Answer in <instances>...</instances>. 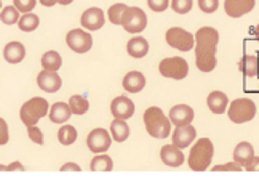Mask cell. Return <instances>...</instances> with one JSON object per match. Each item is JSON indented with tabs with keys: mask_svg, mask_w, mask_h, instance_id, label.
Masks as SVG:
<instances>
[{
	"mask_svg": "<svg viewBox=\"0 0 259 186\" xmlns=\"http://www.w3.org/2000/svg\"><path fill=\"white\" fill-rule=\"evenodd\" d=\"M111 135H112V140L118 141V143H123L130 138V127L126 124L125 119H115L111 124Z\"/></svg>",
	"mask_w": 259,
	"mask_h": 186,
	"instance_id": "484cf974",
	"label": "cell"
},
{
	"mask_svg": "<svg viewBox=\"0 0 259 186\" xmlns=\"http://www.w3.org/2000/svg\"><path fill=\"white\" fill-rule=\"evenodd\" d=\"M112 144V135L106 129H95L88 133L87 136V148L98 154V153H106Z\"/></svg>",
	"mask_w": 259,
	"mask_h": 186,
	"instance_id": "9c48e42d",
	"label": "cell"
},
{
	"mask_svg": "<svg viewBox=\"0 0 259 186\" xmlns=\"http://www.w3.org/2000/svg\"><path fill=\"white\" fill-rule=\"evenodd\" d=\"M61 172H82V169H80V165L75 162H66L61 167Z\"/></svg>",
	"mask_w": 259,
	"mask_h": 186,
	"instance_id": "60d3db41",
	"label": "cell"
},
{
	"mask_svg": "<svg viewBox=\"0 0 259 186\" xmlns=\"http://www.w3.org/2000/svg\"><path fill=\"white\" fill-rule=\"evenodd\" d=\"M44 7H53L55 4H58V0H38Z\"/></svg>",
	"mask_w": 259,
	"mask_h": 186,
	"instance_id": "7bdbcfd3",
	"label": "cell"
},
{
	"mask_svg": "<svg viewBox=\"0 0 259 186\" xmlns=\"http://www.w3.org/2000/svg\"><path fill=\"white\" fill-rule=\"evenodd\" d=\"M206 104L210 107V111L213 114H223L226 113L227 109V104H229V100H227V95L219 92V90H214L208 95L206 98Z\"/></svg>",
	"mask_w": 259,
	"mask_h": 186,
	"instance_id": "7402d4cb",
	"label": "cell"
},
{
	"mask_svg": "<svg viewBox=\"0 0 259 186\" xmlns=\"http://www.w3.org/2000/svg\"><path fill=\"white\" fill-rule=\"evenodd\" d=\"M10 140V133H8V124L5 122L4 117H0V146L7 144Z\"/></svg>",
	"mask_w": 259,
	"mask_h": 186,
	"instance_id": "f35d334b",
	"label": "cell"
},
{
	"mask_svg": "<svg viewBox=\"0 0 259 186\" xmlns=\"http://www.w3.org/2000/svg\"><path fill=\"white\" fill-rule=\"evenodd\" d=\"M80 23H82V27L87 29V31H99V29H101L106 23L104 12L98 7L88 8L82 13Z\"/></svg>",
	"mask_w": 259,
	"mask_h": 186,
	"instance_id": "8fae6325",
	"label": "cell"
},
{
	"mask_svg": "<svg viewBox=\"0 0 259 186\" xmlns=\"http://www.w3.org/2000/svg\"><path fill=\"white\" fill-rule=\"evenodd\" d=\"M38 26H40V18L32 12L23 13V16L19 18V21H18L19 31H23V32H34Z\"/></svg>",
	"mask_w": 259,
	"mask_h": 186,
	"instance_id": "83f0119b",
	"label": "cell"
},
{
	"mask_svg": "<svg viewBox=\"0 0 259 186\" xmlns=\"http://www.w3.org/2000/svg\"><path fill=\"white\" fill-rule=\"evenodd\" d=\"M26 169H24V165L19 162V161H16V162H12V164H8L7 165V172H24Z\"/></svg>",
	"mask_w": 259,
	"mask_h": 186,
	"instance_id": "b9f144b4",
	"label": "cell"
},
{
	"mask_svg": "<svg viewBox=\"0 0 259 186\" xmlns=\"http://www.w3.org/2000/svg\"><path fill=\"white\" fill-rule=\"evenodd\" d=\"M213 172H242V165L234 161L224 165H216V167H213Z\"/></svg>",
	"mask_w": 259,
	"mask_h": 186,
	"instance_id": "74e56055",
	"label": "cell"
},
{
	"mask_svg": "<svg viewBox=\"0 0 259 186\" xmlns=\"http://www.w3.org/2000/svg\"><path fill=\"white\" fill-rule=\"evenodd\" d=\"M4 58L10 64H19L26 58V47L18 41L8 42L4 47Z\"/></svg>",
	"mask_w": 259,
	"mask_h": 186,
	"instance_id": "ac0fdd59",
	"label": "cell"
},
{
	"mask_svg": "<svg viewBox=\"0 0 259 186\" xmlns=\"http://www.w3.org/2000/svg\"><path fill=\"white\" fill-rule=\"evenodd\" d=\"M144 125L147 133L157 140H165L171 135V121L160 107H149L144 113Z\"/></svg>",
	"mask_w": 259,
	"mask_h": 186,
	"instance_id": "7a4b0ae2",
	"label": "cell"
},
{
	"mask_svg": "<svg viewBox=\"0 0 259 186\" xmlns=\"http://www.w3.org/2000/svg\"><path fill=\"white\" fill-rule=\"evenodd\" d=\"M192 0H171V8L179 15H186L192 10Z\"/></svg>",
	"mask_w": 259,
	"mask_h": 186,
	"instance_id": "d6a6232c",
	"label": "cell"
},
{
	"mask_svg": "<svg viewBox=\"0 0 259 186\" xmlns=\"http://www.w3.org/2000/svg\"><path fill=\"white\" fill-rule=\"evenodd\" d=\"M13 5L19 10L21 13L32 12L37 5V0H13Z\"/></svg>",
	"mask_w": 259,
	"mask_h": 186,
	"instance_id": "e575fe53",
	"label": "cell"
},
{
	"mask_svg": "<svg viewBox=\"0 0 259 186\" xmlns=\"http://www.w3.org/2000/svg\"><path fill=\"white\" fill-rule=\"evenodd\" d=\"M40 63H42V67H44V69L58 72V71H59V67L63 66V58H61V55H59L58 52H55V50H48V52H45V53L42 55Z\"/></svg>",
	"mask_w": 259,
	"mask_h": 186,
	"instance_id": "4316f807",
	"label": "cell"
},
{
	"mask_svg": "<svg viewBox=\"0 0 259 186\" xmlns=\"http://www.w3.org/2000/svg\"><path fill=\"white\" fill-rule=\"evenodd\" d=\"M166 44L179 52H189L195 47V35L184 31L183 27H171L166 31Z\"/></svg>",
	"mask_w": 259,
	"mask_h": 186,
	"instance_id": "52a82bcc",
	"label": "cell"
},
{
	"mask_svg": "<svg viewBox=\"0 0 259 186\" xmlns=\"http://www.w3.org/2000/svg\"><path fill=\"white\" fill-rule=\"evenodd\" d=\"M71 116H72V111H71L69 103L58 101V103L50 106L48 117L53 124H66L69 119H71Z\"/></svg>",
	"mask_w": 259,
	"mask_h": 186,
	"instance_id": "d6986e66",
	"label": "cell"
},
{
	"mask_svg": "<svg viewBox=\"0 0 259 186\" xmlns=\"http://www.w3.org/2000/svg\"><path fill=\"white\" fill-rule=\"evenodd\" d=\"M126 52L132 58H136V60L144 58L149 53V42L141 35L132 37L126 44Z\"/></svg>",
	"mask_w": 259,
	"mask_h": 186,
	"instance_id": "ffe728a7",
	"label": "cell"
},
{
	"mask_svg": "<svg viewBox=\"0 0 259 186\" xmlns=\"http://www.w3.org/2000/svg\"><path fill=\"white\" fill-rule=\"evenodd\" d=\"M251 35L256 39V41L259 42V24L257 26H254V27H251Z\"/></svg>",
	"mask_w": 259,
	"mask_h": 186,
	"instance_id": "ee69618b",
	"label": "cell"
},
{
	"mask_svg": "<svg viewBox=\"0 0 259 186\" xmlns=\"http://www.w3.org/2000/svg\"><path fill=\"white\" fill-rule=\"evenodd\" d=\"M27 129V136L31 138L32 143L38 144V146H42L44 144V133L40 130V127H37V125H29L26 127Z\"/></svg>",
	"mask_w": 259,
	"mask_h": 186,
	"instance_id": "836d02e7",
	"label": "cell"
},
{
	"mask_svg": "<svg viewBox=\"0 0 259 186\" xmlns=\"http://www.w3.org/2000/svg\"><path fill=\"white\" fill-rule=\"evenodd\" d=\"M0 10H2V0H0Z\"/></svg>",
	"mask_w": 259,
	"mask_h": 186,
	"instance_id": "7dc6e473",
	"label": "cell"
},
{
	"mask_svg": "<svg viewBox=\"0 0 259 186\" xmlns=\"http://www.w3.org/2000/svg\"><path fill=\"white\" fill-rule=\"evenodd\" d=\"M19 10L15 7V5H7L4 7L2 10H0V21H2L4 24L7 26H13V24H18L19 21Z\"/></svg>",
	"mask_w": 259,
	"mask_h": 186,
	"instance_id": "4dcf8cb0",
	"label": "cell"
},
{
	"mask_svg": "<svg viewBox=\"0 0 259 186\" xmlns=\"http://www.w3.org/2000/svg\"><path fill=\"white\" fill-rule=\"evenodd\" d=\"M195 136H197V130H195L194 125H191V124L179 125L173 132V144L178 146V148L184 150V148H187V146L192 144Z\"/></svg>",
	"mask_w": 259,
	"mask_h": 186,
	"instance_id": "4fadbf2b",
	"label": "cell"
},
{
	"mask_svg": "<svg viewBox=\"0 0 259 186\" xmlns=\"http://www.w3.org/2000/svg\"><path fill=\"white\" fill-rule=\"evenodd\" d=\"M0 172H7V165L5 164H0Z\"/></svg>",
	"mask_w": 259,
	"mask_h": 186,
	"instance_id": "bcb514c9",
	"label": "cell"
},
{
	"mask_svg": "<svg viewBox=\"0 0 259 186\" xmlns=\"http://www.w3.org/2000/svg\"><path fill=\"white\" fill-rule=\"evenodd\" d=\"M158 71H160V74L163 77L181 81L189 74V64L181 56H171V58H165V60L160 63Z\"/></svg>",
	"mask_w": 259,
	"mask_h": 186,
	"instance_id": "8992f818",
	"label": "cell"
},
{
	"mask_svg": "<svg viewBox=\"0 0 259 186\" xmlns=\"http://www.w3.org/2000/svg\"><path fill=\"white\" fill-rule=\"evenodd\" d=\"M227 116L234 124H245L256 116V104L250 98H237L229 104Z\"/></svg>",
	"mask_w": 259,
	"mask_h": 186,
	"instance_id": "5b68a950",
	"label": "cell"
},
{
	"mask_svg": "<svg viewBox=\"0 0 259 186\" xmlns=\"http://www.w3.org/2000/svg\"><path fill=\"white\" fill-rule=\"evenodd\" d=\"M77 129L74 125H61L58 130V141L63 146H71L77 141Z\"/></svg>",
	"mask_w": 259,
	"mask_h": 186,
	"instance_id": "f546056e",
	"label": "cell"
},
{
	"mask_svg": "<svg viewBox=\"0 0 259 186\" xmlns=\"http://www.w3.org/2000/svg\"><path fill=\"white\" fill-rule=\"evenodd\" d=\"M72 2H74V0H58V4H61V5H69Z\"/></svg>",
	"mask_w": 259,
	"mask_h": 186,
	"instance_id": "f6af8a7d",
	"label": "cell"
},
{
	"mask_svg": "<svg viewBox=\"0 0 259 186\" xmlns=\"http://www.w3.org/2000/svg\"><path fill=\"white\" fill-rule=\"evenodd\" d=\"M48 111H50V104L45 98L34 96L21 106V109H19V119H21V122L26 127L37 125V122L48 114Z\"/></svg>",
	"mask_w": 259,
	"mask_h": 186,
	"instance_id": "277c9868",
	"label": "cell"
},
{
	"mask_svg": "<svg viewBox=\"0 0 259 186\" xmlns=\"http://www.w3.org/2000/svg\"><path fill=\"white\" fill-rule=\"evenodd\" d=\"M238 69L246 77H256L259 74V58L256 55H245L238 61Z\"/></svg>",
	"mask_w": 259,
	"mask_h": 186,
	"instance_id": "603a6c76",
	"label": "cell"
},
{
	"mask_svg": "<svg viewBox=\"0 0 259 186\" xmlns=\"http://www.w3.org/2000/svg\"><path fill=\"white\" fill-rule=\"evenodd\" d=\"M37 85L38 89L47 93H56L63 87V81L59 74H56L55 71L42 69V72L37 76Z\"/></svg>",
	"mask_w": 259,
	"mask_h": 186,
	"instance_id": "7c38bea8",
	"label": "cell"
},
{
	"mask_svg": "<svg viewBox=\"0 0 259 186\" xmlns=\"http://www.w3.org/2000/svg\"><path fill=\"white\" fill-rule=\"evenodd\" d=\"M160 159L168 167H179L184 164V154L181 148H178L175 144H166L160 151Z\"/></svg>",
	"mask_w": 259,
	"mask_h": 186,
	"instance_id": "e0dca14e",
	"label": "cell"
},
{
	"mask_svg": "<svg viewBox=\"0 0 259 186\" xmlns=\"http://www.w3.org/2000/svg\"><path fill=\"white\" fill-rule=\"evenodd\" d=\"M111 113L117 119H130L135 114V104L128 96H117L111 103Z\"/></svg>",
	"mask_w": 259,
	"mask_h": 186,
	"instance_id": "9a60e30c",
	"label": "cell"
},
{
	"mask_svg": "<svg viewBox=\"0 0 259 186\" xmlns=\"http://www.w3.org/2000/svg\"><path fill=\"white\" fill-rule=\"evenodd\" d=\"M253 156H254V148H253V144L248 141L238 143L234 150V161L237 164H240L242 167H245L246 162L250 161Z\"/></svg>",
	"mask_w": 259,
	"mask_h": 186,
	"instance_id": "cb8c5ba5",
	"label": "cell"
},
{
	"mask_svg": "<svg viewBox=\"0 0 259 186\" xmlns=\"http://www.w3.org/2000/svg\"><path fill=\"white\" fill-rule=\"evenodd\" d=\"M170 121L173 125L179 127V125H187L194 121V109L187 104H176L171 107L170 111Z\"/></svg>",
	"mask_w": 259,
	"mask_h": 186,
	"instance_id": "2e32d148",
	"label": "cell"
},
{
	"mask_svg": "<svg viewBox=\"0 0 259 186\" xmlns=\"http://www.w3.org/2000/svg\"><path fill=\"white\" fill-rule=\"evenodd\" d=\"M130 7L125 5V4H114L111 8H109L107 12V18L109 21H111L112 24H117V26H122L123 24V19L128 13Z\"/></svg>",
	"mask_w": 259,
	"mask_h": 186,
	"instance_id": "f1b7e54d",
	"label": "cell"
},
{
	"mask_svg": "<svg viewBox=\"0 0 259 186\" xmlns=\"http://www.w3.org/2000/svg\"><path fill=\"white\" fill-rule=\"evenodd\" d=\"M122 26L128 34L143 32L147 26V16L144 13V10H141L139 7H130Z\"/></svg>",
	"mask_w": 259,
	"mask_h": 186,
	"instance_id": "30bf717a",
	"label": "cell"
},
{
	"mask_svg": "<svg viewBox=\"0 0 259 186\" xmlns=\"http://www.w3.org/2000/svg\"><path fill=\"white\" fill-rule=\"evenodd\" d=\"M198 7L203 13H214L219 7V0H198Z\"/></svg>",
	"mask_w": 259,
	"mask_h": 186,
	"instance_id": "d590c367",
	"label": "cell"
},
{
	"mask_svg": "<svg viewBox=\"0 0 259 186\" xmlns=\"http://www.w3.org/2000/svg\"><path fill=\"white\" fill-rule=\"evenodd\" d=\"M214 156V146L210 138H200L189 153L187 164L191 170L194 172H205L213 161Z\"/></svg>",
	"mask_w": 259,
	"mask_h": 186,
	"instance_id": "3957f363",
	"label": "cell"
},
{
	"mask_svg": "<svg viewBox=\"0 0 259 186\" xmlns=\"http://www.w3.org/2000/svg\"><path fill=\"white\" fill-rule=\"evenodd\" d=\"M256 5V0H224V10L231 18H242L250 13Z\"/></svg>",
	"mask_w": 259,
	"mask_h": 186,
	"instance_id": "5bb4252c",
	"label": "cell"
},
{
	"mask_svg": "<svg viewBox=\"0 0 259 186\" xmlns=\"http://www.w3.org/2000/svg\"><path fill=\"white\" fill-rule=\"evenodd\" d=\"M66 44L75 53H87L93 47V37L87 29H72L66 35Z\"/></svg>",
	"mask_w": 259,
	"mask_h": 186,
	"instance_id": "ba28073f",
	"label": "cell"
},
{
	"mask_svg": "<svg viewBox=\"0 0 259 186\" xmlns=\"http://www.w3.org/2000/svg\"><path fill=\"white\" fill-rule=\"evenodd\" d=\"M146 87V77L144 74L132 71L123 77V89L128 93H139Z\"/></svg>",
	"mask_w": 259,
	"mask_h": 186,
	"instance_id": "44dd1931",
	"label": "cell"
},
{
	"mask_svg": "<svg viewBox=\"0 0 259 186\" xmlns=\"http://www.w3.org/2000/svg\"><path fill=\"white\" fill-rule=\"evenodd\" d=\"M218 41V31L210 26L200 27L195 34V64L202 72L214 71Z\"/></svg>",
	"mask_w": 259,
	"mask_h": 186,
	"instance_id": "6da1fadb",
	"label": "cell"
},
{
	"mask_svg": "<svg viewBox=\"0 0 259 186\" xmlns=\"http://www.w3.org/2000/svg\"><path fill=\"white\" fill-rule=\"evenodd\" d=\"M147 5L151 10H154V12L162 13L170 7V0H147Z\"/></svg>",
	"mask_w": 259,
	"mask_h": 186,
	"instance_id": "8d00e7d4",
	"label": "cell"
},
{
	"mask_svg": "<svg viewBox=\"0 0 259 186\" xmlns=\"http://www.w3.org/2000/svg\"><path fill=\"white\" fill-rule=\"evenodd\" d=\"M245 170H248V172H259V156H253V158L246 162Z\"/></svg>",
	"mask_w": 259,
	"mask_h": 186,
	"instance_id": "ab89813d",
	"label": "cell"
},
{
	"mask_svg": "<svg viewBox=\"0 0 259 186\" xmlns=\"http://www.w3.org/2000/svg\"><path fill=\"white\" fill-rule=\"evenodd\" d=\"M114 169V161L111 156L104 153H98L90 162V170L92 172H111Z\"/></svg>",
	"mask_w": 259,
	"mask_h": 186,
	"instance_id": "d4e9b609",
	"label": "cell"
},
{
	"mask_svg": "<svg viewBox=\"0 0 259 186\" xmlns=\"http://www.w3.org/2000/svg\"><path fill=\"white\" fill-rule=\"evenodd\" d=\"M69 106H71V111L72 114H77V116H83L88 107H90V103L85 96L82 95H72L69 98Z\"/></svg>",
	"mask_w": 259,
	"mask_h": 186,
	"instance_id": "1f68e13d",
	"label": "cell"
}]
</instances>
